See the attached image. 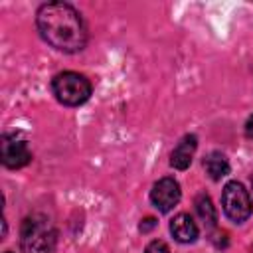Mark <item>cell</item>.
I'll return each instance as SVG.
<instances>
[{"label":"cell","instance_id":"6da1fadb","mask_svg":"<svg viewBox=\"0 0 253 253\" xmlns=\"http://www.w3.org/2000/svg\"><path fill=\"white\" fill-rule=\"evenodd\" d=\"M36 24L40 36L65 53L81 51L87 43V28L81 14L65 2H47L38 10Z\"/></svg>","mask_w":253,"mask_h":253},{"label":"cell","instance_id":"3957f363","mask_svg":"<svg viewBox=\"0 0 253 253\" xmlns=\"http://www.w3.org/2000/svg\"><path fill=\"white\" fill-rule=\"evenodd\" d=\"M53 95L59 103L67 107H77L83 105L89 95H91V83L85 75L75 73V71H63L53 77Z\"/></svg>","mask_w":253,"mask_h":253},{"label":"cell","instance_id":"9a60e30c","mask_svg":"<svg viewBox=\"0 0 253 253\" xmlns=\"http://www.w3.org/2000/svg\"><path fill=\"white\" fill-rule=\"evenodd\" d=\"M6 253H10V251H6Z\"/></svg>","mask_w":253,"mask_h":253},{"label":"cell","instance_id":"277c9868","mask_svg":"<svg viewBox=\"0 0 253 253\" xmlns=\"http://www.w3.org/2000/svg\"><path fill=\"white\" fill-rule=\"evenodd\" d=\"M221 206L225 215L235 223H243L251 215V198L241 182L233 180L225 184L221 194Z\"/></svg>","mask_w":253,"mask_h":253},{"label":"cell","instance_id":"7a4b0ae2","mask_svg":"<svg viewBox=\"0 0 253 253\" xmlns=\"http://www.w3.org/2000/svg\"><path fill=\"white\" fill-rule=\"evenodd\" d=\"M57 243V231L49 217L43 213H32L22 221L20 247L22 253H53Z\"/></svg>","mask_w":253,"mask_h":253},{"label":"cell","instance_id":"9c48e42d","mask_svg":"<svg viewBox=\"0 0 253 253\" xmlns=\"http://www.w3.org/2000/svg\"><path fill=\"white\" fill-rule=\"evenodd\" d=\"M204 168L211 180H221L223 176L229 174V162L221 152H210L204 158Z\"/></svg>","mask_w":253,"mask_h":253},{"label":"cell","instance_id":"8fae6325","mask_svg":"<svg viewBox=\"0 0 253 253\" xmlns=\"http://www.w3.org/2000/svg\"><path fill=\"white\" fill-rule=\"evenodd\" d=\"M144 253H170V249H168V245H166L164 241L154 239V241H150V243L146 245Z\"/></svg>","mask_w":253,"mask_h":253},{"label":"cell","instance_id":"8992f818","mask_svg":"<svg viewBox=\"0 0 253 253\" xmlns=\"http://www.w3.org/2000/svg\"><path fill=\"white\" fill-rule=\"evenodd\" d=\"M150 200L160 211H170L180 202V184L174 178H160L150 190Z\"/></svg>","mask_w":253,"mask_h":253},{"label":"cell","instance_id":"30bf717a","mask_svg":"<svg viewBox=\"0 0 253 253\" xmlns=\"http://www.w3.org/2000/svg\"><path fill=\"white\" fill-rule=\"evenodd\" d=\"M196 211H198L200 219H202L206 225H210V227L215 225V221H217V213H215V208H213L210 196L200 194V196L196 198Z\"/></svg>","mask_w":253,"mask_h":253},{"label":"cell","instance_id":"5bb4252c","mask_svg":"<svg viewBox=\"0 0 253 253\" xmlns=\"http://www.w3.org/2000/svg\"><path fill=\"white\" fill-rule=\"evenodd\" d=\"M251 182H253V178H251Z\"/></svg>","mask_w":253,"mask_h":253},{"label":"cell","instance_id":"4fadbf2b","mask_svg":"<svg viewBox=\"0 0 253 253\" xmlns=\"http://www.w3.org/2000/svg\"><path fill=\"white\" fill-rule=\"evenodd\" d=\"M245 134L249 136V138H253V115L247 119V123H245Z\"/></svg>","mask_w":253,"mask_h":253},{"label":"cell","instance_id":"52a82bcc","mask_svg":"<svg viewBox=\"0 0 253 253\" xmlns=\"http://www.w3.org/2000/svg\"><path fill=\"white\" fill-rule=\"evenodd\" d=\"M196 146H198V138H196L194 134H186V136L176 144V148L172 150L170 164H172L174 168H178V170H186V168L192 164Z\"/></svg>","mask_w":253,"mask_h":253},{"label":"cell","instance_id":"7c38bea8","mask_svg":"<svg viewBox=\"0 0 253 253\" xmlns=\"http://www.w3.org/2000/svg\"><path fill=\"white\" fill-rule=\"evenodd\" d=\"M154 225H156V219H154V217H146V219L140 223V231L146 233V231H150Z\"/></svg>","mask_w":253,"mask_h":253},{"label":"cell","instance_id":"ba28073f","mask_svg":"<svg viewBox=\"0 0 253 253\" xmlns=\"http://www.w3.org/2000/svg\"><path fill=\"white\" fill-rule=\"evenodd\" d=\"M170 231L180 243H194L198 239V225L188 213H178L170 221Z\"/></svg>","mask_w":253,"mask_h":253},{"label":"cell","instance_id":"5b68a950","mask_svg":"<svg viewBox=\"0 0 253 253\" xmlns=\"http://www.w3.org/2000/svg\"><path fill=\"white\" fill-rule=\"evenodd\" d=\"M0 150H2V164L6 168H22L32 160V152L28 144L16 138V134H4L0 142Z\"/></svg>","mask_w":253,"mask_h":253}]
</instances>
